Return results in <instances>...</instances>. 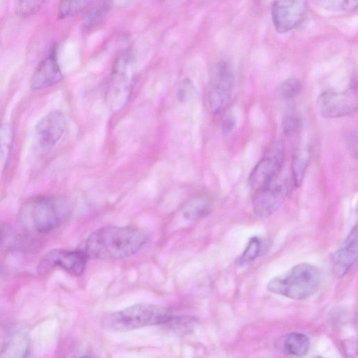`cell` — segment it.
Instances as JSON below:
<instances>
[{
	"mask_svg": "<svg viewBox=\"0 0 358 358\" xmlns=\"http://www.w3.org/2000/svg\"><path fill=\"white\" fill-rule=\"evenodd\" d=\"M146 240L145 232L137 227L106 226L89 236L83 250L92 259H119L136 253Z\"/></svg>",
	"mask_w": 358,
	"mask_h": 358,
	"instance_id": "1",
	"label": "cell"
},
{
	"mask_svg": "<svg viewBox=\"0 0 358 358\" xmlns=\"http://www.w3.org/2000/svg\"><path fill=\"white\" fill-rule=\"evenodd\" d=\"M320 284L319 269L312 264L301 263L271 279L267 289L272 293L292 299L303 300L314 295Z\"/></svg>",
	"mask_w": 358,
	"mask_h": 358,
	"instance_id": "2",
	"label": "cell"
},
{
	"mask_svg": "<svg viewBox=\"0 0 358 358\" xmlns=\"http://www.w3.org/2000/svg\"><path fill=\"white\" fill-rule=\"evenodd\" d=\"M70 203L62 196H41L29 200L22 208L24 222L38 233L56 229L68 216Z\"/></svg>",
	"mask_w": 358,
	"mask_h": 358,
	"instance_id": "3",
	"label": "cell"
},
{
	"mask_svg": "<svg viewBox=\"0 0 358 358\" xmlns=\"http://www.w3.org/2000/svg\"><path fill=\"white\" fill-rule=\"evenodd\" d=\"M170 315L168 309L164 306L140 303L110 313L103 319V326L115 331H130L148 326L163 325Z\"/></svg>",
	"mask_w": 358,
	"mask_h": 358,
	"instance_id": "4",
	"label": "cell"
},
{
	"mask_svg": "<svg viewBox=\"0 0 358 358\" xmlns=\"http://www.w3.org/2000/svg\"><path fill=\"white\" fill-rule=\"evenodd\" d=\"M134 78V57L130 51L115 60L109 87V101L113 110L121 108L129 99Z\"/></svg>",
	"mask_w": 358,
	"mask_h": 358,
	"instance_id": "5",
	"label": "cell"
},
{
	"mask_svg": "<svg viewBox=\"0 0 358 358\" xmlns=\"http://www.w3.org/2000/svg\"><path fill=\"white\" fill-rule=\"evenodd\" d=\"M320 114L326 118H338L354 115L358 108L357 89L350 87L343 91L327 90L317 99Z\"/></svg>",
	"mask_w": 358,
	"mask_h": 358,
	"instance_id": "6",
	"label": "cell"
},
{
	"mask_svg": "<svg viewBox=\"0 0 358 358\" xmlns=\"http://www.w3.org/2000/svg\"><path fill=\"white\" fill-rule=\"evenodd\" d=\"M234 76L227 62H220L214 71L208 95L210 111L220 114L228 105L233 93Z\"/></svg>",
	"mask_w": 358,
	"mask_h": 358,
	"instance_id": "7",
	"label": "cell"
},
{
	"mask_svg": "<svg viewBox=\"0 0 358 358\" xmlns=\"http://www.w3.org/2000/svg\"><path fill=\"white\" fill-rule=\"evenodd\" d=\"M288 191V180L279 179L278 176L268 185L255 189L252 197L255 214L261 218L271 215L281 206Z\"/></svg>",
	"mask_w": 358,
	"mask_h": 358,
	"instance_id": "8",
	"label": "cell"
},
{
	"mask_svg": "<svg viewBox=\"0 0 358 358\" xmlns=\"http://www.w3.org/2000/svg\"><path fill=\"white\" fill-rule=\"evenodd\" d=\"M283 159L282 146L273 145L251 171L248 180L250 187L257 189L275 180L279 175Z\"/></svg>",
	"mask_w": 358,
	"mask_h": 358,
	"instance_id": "9",
	"label": "cell"
},
{
	"mask_svg": "<svg viewBox=\"0 0 358 358\" xmlns=\"http://www.w3.org/2000/svg\"><path fill=\"white\" fill-rule=\"evenodd\" d=\"M306 12V0H276L271 8L275 29L279 33L295 29L303 20Z\"/></svg>",
	"mask_w": 358,
	"mask_h": 358,
	"instance_id": "10",
	"label": "cell"
},
{
	"mask_svg": "<svg viewBox=\"0 0 358 358\" xmlns=\"http://www.w3.org/2000/svg\"><path fill=\"white\" fill-rule=\"evenodd\" d=\"M87 258L83 250L56 249L44 257L39 264L38 270L45 272L50 268L58 266L71 275H80L85 269Z\"/></svg>",
	"mask_w": 358,
	"mask_h": 358,
	"instance_id": "11",
	"label": "cell"
},
{
	"mask_svg": "<svg viewBox=\"0 0 358 358\" xmlns=\"http://www.w3.org/2000/svg\"><path fill=\"white\" fill-rule=\"evenodd\" d=\"M66 125L64 115L58 110H52L38 122L35 134L38 144L43 150L53 148L63 136Z\"/></svg>",
	"mask_w": 358,
	"mask_h": 358,
	"instance_id": "12",
	"label": "cell"
},
{
	"mask_svg": "<svg viewBox=\"0 0 358 358\" xmlns=\"http://www.w3.org/2000/svg\"><path fill=\"white\" fill-rule=\"evenodd\" d=\"M62 79V73L57 61V48L54 46L34 72L30 86L34 91L42 90L58 83Z\"/></svg>",
	"mask_w": 358,
	"mask_h": 358,
	"instance_id": "13",
	"label": "cell"
},
{
	"mask_svg": "<svg viewBox=\"0 0 358 358\" xmlns=\"http://www.w3.org/2000/svg\"><path fill=\"white\" fill-rule=\"evenodd\" d=\"M357 227L355 226L333 257L332 272L336 278H341L348 273L357 261Z\"/></svg>",
	"mask_w": 358,
	"mask_h": 358,
	"instance_id": "14",
	"label": "cell"
},
{
	"mask_svg": "<svg viewBox=\"0 0 358 358\" xmlns=\"http://www.w3.org/2000/svg\"><path fill=\"white\" fill-rule=\"evenodd\" d=\"M311 157V147L308 142H301L292 157V170L295 187H299L303 180Z\"/></svg>",
	"mask_w": 358,
	"mask_h": 358,
	"instance_id": "15",
	"label": "cell"
},
{
	"mask_svg": "<svg viewBox=\"0 0 358 358\" xmlns=\"http://www.w3.org/2000/svg\"><path fill=\"white\" fill-rule=\"evenodd\" d=\"M30 351V341L27 334L19 332L10 336L0 353L1 357L23 358Z\"/></svg>",
	"mask_w": 358,
	"mask_h": 358,
	"instance_id": "16",
	"label": "cell"
},
{
	"mask_svg": "<svg viewBox=\"0 0 358 358\" xmlns=\"http://www.w3.org/2000/svg\"><path fill=\"white\" fill-rule=\"evenodd\" d=\"M310 345V340L305 334L292 332L282 338L280 349L285 355L300 357L308 352Z\"/></svg>",
	"mask_w": 358,
	"mask_h": 358,
	"instance_id": "17",
	"label": "cell"
},
{
	"mask_svg": "<svg viewBox=\"0 0 358 358\" xmlns=\"http://www.w3.org/2000/svg\"><path fill=\"white\" fill-rule=\"evenodd\" d=\"M210 208V199L205 196H199L189 201L184 206L182 215L187 220H196L209 214Z\"/></svg>",
	"mask_w": 358,
	"mask_h": 358,
	"instance_id": "18",
	"label": "cell"
},
{
	"mask_svg": "<svg viewBox=\"0 0 358 358\" xmlns=\"http://www.w3.org/2000/svg\"><path fill=\"white\" fill-rule=\"evenodd\" d=\"M13 130L8 124L0 125V171L6 166L13 142Z\"/></svg>",
	"mask_w": 358,
	"mask_h": 358,
	"instance_id": "19",
	"label": "cell"
},
{
	"mask_svg": "<svg viewBox=\"0 0 358 358\" xmlns=\"http://www.w3.org/2000/svg\"><path fill=\"white\" fill-rule=\"evenodd\" d=\"M301 90V81L296 78H290L282 81L276 88L277 97L282 101H289L296 97Z\"/></svg>",
	"mask_w": 358,
	"mask_h": 358,
	"instance_id": "20",
	"label": "cell"
},
{
	"mask_svg": "<svg viewBox=\"0 0 358 358\" xmlns=\"http://www.w3.org/2000/svg\"><path fill=\"white\" fill-rule=\"evenodd\" d=\"M163 325L176 334L184 335L192 331L195 320L189 317L170 315Z\"/></svg>",
	"mask_w": 358,
	"mask_h": 358,
	"instance_id": "21",
	"label": "cell"
},
{
	"mask_svg": "<svg viewBox=\"0 0 358 358\" xmlns=\"http://www.w3.org/2000/svg\"><path fill=\"white\" fill-rule=\"evenodd\" d=\"M90 0H60L57 8L59 19L71 17L83 10Z\"/></svg>",
	"mask_w": 358,
	"mask_h": 358,
	"instance_id": "22",
	"label": "cell"
},
{
	"mask_svg": "<svg viewBox=\"0 0 358 358\" xmlns=\"http://www.w3.org/2000/svg\"><path fill=\"white\" fill-rule=\"evenodd\" d=\"M320 8L329 11H352L357 9L358 0H313Z\"/></svg>",
	"mask_w": 358,
	"mask_h": 358,
	"instance_id": "23",
	"label": "cell"
},
{
	"mask_svg": "<svg viewBox=\"0 0 358 358\" xmlns=\"http://www.w3.org/2000/svg\"><path fill=\"white\" fill-rule=\"evenodd\" d=\"M45 0H15V10L21 17H30L37 13Z\"/></svg>",
	"mask_w": 358,
	"mask_h": 358,
	"instance_id": "24",
	"label": "cell"
},
{
	"mask_svg": "<svg viewBox=\"0 0 358 358\" xmlns=\"http://www.w3.org/2000/svg\"><path fill=\"white\" fill-rule=\"evenodd\" d=\"M261 250V241L258 237H252L239 258V264L245 265L254 261Z\"/></svg>",
	"mask_w": 358,
	"mask_h": 358,
	"instance_id": "25",
	"label": "cell"
},
{
	"mask_svg": "<svg viewBox=\"0 0 358 358\" xmlns=\"http://www.w3.org/2000/svg\"><path fill=\"white\" fill-rule=\"evenodd\" d=\"M299 124L298 117L293 113L285 115L282 122V132L285 136H291L296 131Z\"/></svg>",
	"mask_w": 358,
	"mask_h": 358,
	"instance_id": "26",
	"label": "cell"
},
{
	"mask_svg": "<svg viewBox=\"0 0 358 358\" xmlns=\"http://www.w3.org/2000/svg\"><path fill=\"white\" fill-rule=\"evenodd\" d=\"M344 353L348 357H356L357 355V343L356 338L348 339L343 344Z\"/></svg>",
	"mask_w": 358,
	"mask_h": 358,
	"instance_id": "27",
	"label": "cell"
},
{
	"mask_svg": "<svg viewBox=\"0 0 358 358\" xmlns=\"http://www.w3.org/2000/svg\"><path fill=\"white\" fill-rule=\"evenodd\" d=\"M236 126V120L234 115L227 114L223 118L222 129L223 133L229 134L234 131Z\"/></svg>",
	"mask_w": 358,
	"mask_h": 358,
	"instance_id": "28",
	"label": "cell"
}]
</instances>
